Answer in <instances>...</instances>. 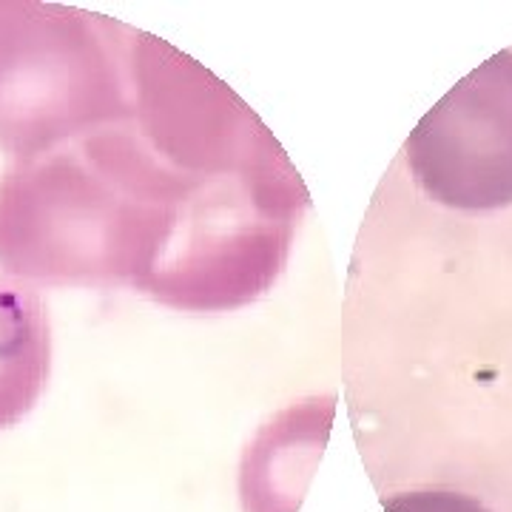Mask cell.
<instances>
[{"label":"cell","mask_w":512,"mask_h":512,"mask_svg":"<svg viewBox=\"0 0 512 512\" xmlns=\"http://www.w3.org/2000/svg\"><path fill=\"white\" fill-rule=\"evenodd\" d=\"M183 217L171 177L123 131L23 157L0 177V268L49 285L151 288Z\"/></svg>","instance_id":"6da1fadb"},{"label":"cell","mask_w":512,"mask_h":512,"mask_svg":"<svg viewBox=\"0 0 512 512\" xmlns=\"http://www.w3.org/2000/svg\"><path fill=\"white\" fill-rule=\"evenodd\" d=\"M117 23L37 0H0V148L18 160L123 117Z\"/></svg>","instance_id":"7a4b0ae2"},{"label":"cell","mask_w":512,"mask_h":512,"mask_svg":"<svg viewBox=\"0 0 512 512\" xmlns=\"http://www.w3.org/2000/svg\"><path fill=\"white\" fill-rule=\"evenodd\" d=\"M410 174L439 205H512V49L458 80L404 143Z\"/></svg>","instance_id":"3957f363"},{"label":"cell","mask_w":512,"mask_h":512,"mask_svg":"<svg viewBox=\"0 0 512 512\" xmlns=\"http://www.w3.org/2000/svg\"><path fill=\"white\" fill-rule=\"evenodd\" d=\"M49 316L23 282L0 276V430L20 421L49 379Z\"/></svg>","instance_id":"277c9868"},{"label":"cell","mask_w":512,"mask_h":512,"mask_svg":"<svg viewBox=\"0 0 512 512\" xmlns=\"http://www.w3.org/2000/svg\"><path fill=\"white\" fill-rule=\"evenodd\" d=\"M387 512H490L476 498L450 490H424V493H402L384 498Z\"/></svg>","instance_id":"5b68a950"}]
</instances>
